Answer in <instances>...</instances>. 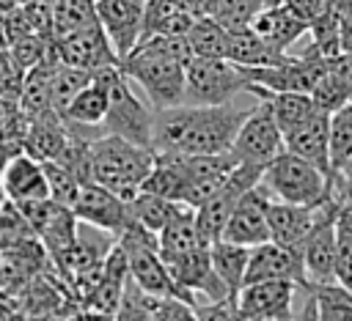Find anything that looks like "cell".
<instances>
[{"instance_id":"836d02e7","label":"cell","mask_w":352,"mask_h":321,"mask_svg":"<svg viewBox=\"0 0 352 321\" xmlns=\"http://www.w3.org/2000/svg\"><path fill=\"white\" fill-rule=\"evenodd\" d=\"M94 80L91 71L74 69V66H58L52 80H50V104L58 115H63V110L69 107V102Z\"/></svg>"},{"instance_id":"7c38bea8","label":"cell","mask_w":352,"mask_h":321,"mask_svg":"<svg viewBox=\"0 0 352 321\" xmlns=\"http://www.w3.org/2000/svg\"><path fill=\"white\" fill-rule=\"evenodd\" d=\"M74 217L102 233H110V236H121L124 228L129 225V209H126V200H121L118 195H113L110 189H104L102 184L96 181H88L80 187V195L72 206Z\"/></svg>"},{"instance_id":"3957f363","label":"cell","mask_w":352,"mask_h":321,"mask_svg":"<svg viewBox=\"0 0 352 321\" xmlns=\"http://www.w3.org/2000/svg\"><path fill=\"white\" fill-rule=\"evenodd\" d=\"M94 77H99L107 85V115L102 121V134H116L124 137L135 145L151 148V134H154V110L140 102L132 93L129 80L121 74L118 63L99 69Z\"/></svg>"},{"instance_id":"277c9868","label":"cell","mask_w":352,"mask_h":321,"mask_svg":"<svg viewBox=\"0 0 352 321\" xmlns=\"http://www.w3.org/2000/svg\"><path fill=\"white\" fill-rule=\"evenodd\" d=\"M261 187L272 200L294 206H322L330 192V178L311 162L283 151L261 173Z\"/></svg>"},{"instance_id":"d6986e66","label":"cell","mask_w":352,"mask_h":321,"mask_svg":"<svg viewBox=\"0 0 352 321\" xmlns=\"http://www.w3.org/2000/svg\"><path fill=\"white\" fill-rule=\"evenodd\" d=\"M0 181H3V192L11 203H28V200H47L50 198L44 167H41V162H36L28 154L11 156Z\"/></svg>"},{"instance_id":"8d00e7d4","label":"cell","mask_w":352,"mask_h":321,"mask_svg":"<svg viewBox=\"0 0 352 321\" xmlns=\"http://www.w3.org/2000/svg\"><path fill=\"white\" fill-rule=\"evenodd\" d=\"M261 0H214V8H212V19L220 22L226 30H242V27H250L253 16L261 11Z\"/></svg>"},{"instance_id":"7a4b0ae2","label":"cell","mask_w":352,"mask_h":321,"mask_svg":"<svg viewBox=\"0 0 352 321\" xmlns=\"http://www.w3.org/2000/svg\"><path fill=\"white\" fill-rule=\"evenodd\" d=\"M157 154L151 148L135 145L116 134H102L91 140V181L102 184L121 200H132L146 176L151 173Z\"/></svg>"},{"instance_id":"8992f818","label":"cell","mask_w":352,"mask_h":321,"mask_svg":"<svg viewBox=\"0 0 352 321\" xmlns=\"http://www.w3.org/2000/svg\"><path fill=\"white\" fill-rule=\"evenodd\" d=\"M250 88L248 69L226 58H198L184 63V104L214 107L231 104V99Z\"/></svg>"},{"instance_id":"7bdbcfd3","label":"cell","mask_w":352,"mask_h":321,"mask_svg":"<svg viewBox=\"0 0 352 321\" xmlns=\"http://www.w3.org/2000/svg\"><path fill=\"white\" fill-rule=\"evenodd\" d=\"M330 192L338 203H352V159L333 176L330 181Z\"/></svg>"},{"instance_id":"e575fe53","label":"cell","mask_w":352,"mask_h":321,"mask_svg":"<svg viewBox=\"0 0 352 321\" xmlns=\"http://www.w3.org/2000/svg\"><path fill=\"white\" fill-rule=\"evenodd\" d=\"M352 159V104L330 115V176Z\"/></svg>"},{"instance_id":"1f68e13d","label":"cell","mask_w":352,"mask_h":321,"mask_svg":"<svg viewBox=\"0 0 352 321\" xmlns=\"http://www.w3.org/2000/svg\"><path fill=\"white\" fill-rule=\"evenodd\" d=\"M308 96H311V102H314L316 110L333 115L336 110H341V107L349 104V85L341 80V74L327 60L324 71L319 74V80H316V85H314V91Z\"/></svg>"},{"instance_id":"c3c4849f","label":"cell","mask_w":352,"mask_h":321,"mask_svg":"<svg viewBox=\"0 0 352 321\" xmlns=\"http://www.w3.org/2000/svg\"><path fill=\"white\" fill-rule=\"evenodd\" d=\"M264 8H275V5H283V0H261Z\"/></svg>"},{"instance_id":"4316f807","label":"cell","mask_w":352,"mask_h":321,"mask_svg":"<svg viewBox=\"0 0 352 321\" xmlns=\"http://www.w3.org/2000/svg\"><path fill=\"white\" fill-rule=\"evenodd\" d=\"M50 14H52V41L99 25L96 0H50Z\"/></svg>"},{"instance_id":"52a82bcc","label":"cell","mask_w":352,"mask_h":321,"mask_svg":"<svg viewBox=\"0 0 352 321\" xmlns=\"http://www.w3.org/2000/svg\"><path fill=\"white\" fill-rule=\"evenodd\" d=\"M283 132L272 115V110L258 102L256 107H250L248 118L242 121L234 143H231V154L236 156L239 165H253V167H267L278 154H283Z\"/></svg>"},{"instance_id":"e0dca14e","label":"cell","mask_w":352,"mask_h":321,"mask_svg":"<svg viewBox=\"0 0 352 321\" xmlns=\"http://www.w3.org/2000/svg\"><path fill=\"white\" fill-rule=\"evenodd\" d=\"M283 145L289 154L311 162L333 181L330 176V115L327 112L316 110L311 118L297 123L292 132L283 134Z\"/></svg>"},{"instance_id":"9c48e42d","label":"cell","mask_w":352,"mask_h":321,"mask_svg":"<svg viewBox=\"0 0 352 321\" xmlns=\"http://www.w3.org/2000/svg\"><path fill=\"white\" fill-rule=\"evenodd\" d=\"M292 280H261L248 283L236 294L242 321H289L294 316V296L302 294Z\"/></svg>"},{"instance_id":"ab89813d","label":"cell","mask_w":352,"mask_h":321,"mask_svg":"<svg viewBox=\"0 0 352 321\" xmlns=\"http://www.w3.org/2000/svg\"><path fill=\"white\" fill-rule=\"evenodd\" d=\"M192 310H195L198 321H242L236 296H226L220 302H195Z\"/></svg>"},{"instance_id":"603a6c76","label":"cell","mask_w":352,"mask_h":321,"mask_svg":"<svg viewBox=\"0 0 352 321\" xmlns=\"http://www.w3.org/2000/svg\"><path fill=\"white\" fill-rule=\"evenodd\" d=\"M289 58V52L272 49L264 38H258L250 27L242 30H228V52L226 60L245 66V69H264V66H278Z\"/></svg>"},{"instance_id":"681fc988","label":"cell","mask_w":352,"mask_h":321,"mask_svg":"<svg viewBox=\"0 0 352 321\" xmlns=\"http://www.w3.org/2000/svg\"><path fill=\"white\" fill-rule=\"evenodd\" d=\"M0 283H3V261H0Z\"/></svg>"},{"instance_id":"9a60e30c","label":"cell","mask_w":352,"mask_h":321,"mask_svg":"<svg viewBox=\"0 0 352 321\" xmlns=\"http://www.w3.org/2000/svg\"><path fill=\"white\" fill-rule=\"evenodd\" d=\"M55 47H58V55H60L63 66H74V69H82V71H91V74H96L104 66L118 63V55H116L110 38L104 36L102 25L69 33V36L58 38Z\"/></svg>"},{"instance_id":"7dc6e473","label":"cell","mask_w":352,"mask_h":321,"mask_svg":"<svg viewBox=\"0 0 352 321\" xmlns=\"http://www.w3.org/2000/svg\"><path fill=\"white\" fill-rule=\"evenodd\" d=\"M330 11H336L338 16H349L352 14V0H324Z\"/></svg>"},{"instance_id":"f1b7e54d","label":"cell","mask_w":352,"mask_h":321,"mask_svg":"<svg viewBox=\"0 0 352 321\" xmlns=\"http://www.w3.org/2000/svg\"><path fill=\"white\" fill-rule=\"evenodd\" d=\"M190 52L198 58H226L228 52V30L212 16H198L187 33Z\"/></svg>"},{"instance_id":"f6af8a7d","label":"cell","mask_w":352,"mask_h":321,"mask_svg":"<svg viewBox=\"0 0 352 321\" xmlns=\"http://www.w3.org/2000/svg\"><path fill=\"white\" fill-rule=\"evenodd\" d=\"M341 52H352V14L344 16L341 25Z\"/></svg>"},{"instance_id":"5b68a950","label":"cell","mask_w":352,"mask_h":321,"mask_svg":"<svg viewBox=\"0 0 352 321\" xmlns=\"http://www.w3.org/2000/svg\"><path fill=\"white\" fill-rule=\"evenodd\" d=\"M118 69L129 82L143 88L151 110L184 104V63L135 47L126 58L118 60Z\"/></svg>"},{"instance_id":"f546056e","label":"cell","mask_w":352,"mask_h":321,"mask_svg":"<svg viewBox=\"0 0 352 321\" xmlns=\"http://www.w3.org/2000/svg\"><path fill=\"white\" fill-rule=\"evenodd\" d=\"M316 299V321H352V291L338 283L308 285Z\"/></svg>"},{"instance_id":"d590c367","label":"cell","mask_w":352,"mask_h":321,"mask_svg":"<svg viewBox=\"0 0 352 321\" xmlns=\"http://www.w3.org/2000/svg\"><path fill=\"white\" fill-rule=\"evenodd\" d=\"M41 167H44V176H47L50 200L58 203V206L72 209L77 195H80V187H82L80 178L72 170H66L63 165H58V162H41Z\"/></svg>"},{"instance_id":"30bf717a","label":"cell","mask_w":352,"mask_h":321,"mask_svg":"<svg viewBox=\"0 0 352 321\" xmlns=\"http://www.w3.org/2000/svg\"><path fill=\"white\" fill-rule=\"evenodd\" d=\"M324 66H327L324 58H319V55L305 49L302 55H289L278 66L248 69V77H250V85H258L264 91H275V93H311L316 80H319V74L324 71Z\"/></svg>"},{"instance_id":"cb8c5ba5","label":"cell","mask_w":352,"mask_h":321,"mask_svg":"<svg viewBox=\"0 0 352 321\" xmlns=\"http://www.w3.org/2000/svg\"><path fill=\"white\" fill-rule=\"evenodd\" d=\"M195 247H209L204 244L198 225H195V209L179 203L176 211L170 214V219L165 222V228L157 233V250L160 255H179Z\"/></svg>"},{"instance_id":"ba28073f","label":"cell","mask_w":352,"mask_h":321,"mask_svg":"<svg viewBox=\"0 0 352 321\" xmlns=\"http://www.w3.org/2000/svg\"><path fill=\"white\" fill-rule=\"evenodd\" d=\"M338 209H341V203L330 195L319 206L316 225L300 247L308 285L336 283V217H338Z\"/></svg>"},{"instance_id":"bcb514c9","label":"cell","mask_w":352,"mask_h":321,"mask_svg":"<svg viewBox=\"0 0 352 321\" xmlns=\"http://www.w3.org/2000/svg\"><path fill=\"white\" fill-rule=\"evenodd\" d=\"M214 8V0H190V11L195 16H209Z\"/></svg>"},{"instance_id":"d6a6232c","label":"cell","mask_w":352,"mask_h":321,"mask_svg":"<svg viewBox=\"0 0 352 321\" xmlns=\"http://www.w3.org/2000/svg\"><path fill=\"white\" fill-rule=\"evenodd\" d=\"M341 25H344V16H338L336 11H324L316 22L308 25V33H311V44H308V52L330 60L341 52Z\"/></svg>"},{"instance_id":"2e32d148","label":"cell","mask_w":352,"mask_h":321,"mask_svg":"<svg viewBox=\"0 0 352 321\" xmlns=\"http://www.w3.org/2000/svg\"><path fill=\"white\" fill-rule=\"evenodd\" d=\"M143 11L132 0H96V19L110 38L118 60L126 58L143 33Z\"/></svg>"},{"instance_id":"d4e9b609","label":"cell","mask_w":352,"mask_h":321,"mask_svg":"<svg viewBox=\"0 0 352 321\" xmlns=\"http://www.w3.org/2000/svg\"><path fill=\"white\" fill-rule=\"evenodd\" d=\"M248 93L258 96V102H264L272 110V115H275V121H278L283 134L292 132L297 123H302L305 118H311L316 112V107H314L308 93H275V91L258 88V85H250Z\"/></svg>"},{"instance_id":"ac0fdd59","label":"cell","mask_w":352,"mask_h":321,"mask_svg":"<svg viewBox=\"0 0 352 321\" xmlns=\"http://www.w3.org/2000/svg\"><path fill=\"white\" fill-rule=\"evenodd\" d=\"M319 217V206H294L272 200L267 209V225H270V241L280 247H302L305 236L314 230Z\"/></svg>"},{"instance_id":"b9f144b4","label":"cell","mask_w":352,"mask_h":321,"mask_svg":"<svg viewBox=\"0 0 352 321\" xmlns=\"http://www.w3.org/2000/svg\"><path fill=\"white\" fill-rule=\"evenodd\" d=\"M283 8L308 27L311 22H316L327 11V3L324 0H283Z\"/></svg>"},{"instance_id":"484cf974","label":"cell","mask_w":352,"mask_h":321,"mask_svg":"<svg viewBox=\"0 0 352 321\" xmlns=\"http://www.w3.org/2000/svg\"><path fill=\"white\" fill-rule=\"evenodd\" d=\"M209 258H212L214 274L228 288V296H236L239 288H242V283H245V269H248L250 247H242V244L217 239V241L209 244Z\"/></svg>"},{"instance_id":"44dd1931","label":"cell","mask_w":352,"mask_h":321,"mask_svg":"<svg viewBox=\"0 0 352 321\" xmlns=\"http://www.w3.org/2000/svg\"><path fill=\"white\" fill-rule=\"evenodd\" d=\"M250 30H253L258 38H264V41H267L272 49H278V52H289V47H292L297 38H302V36L308 33V27H305L300 19H294L283 5L261 8V11L253 16Z\"/></svg>"},{"instance_id":"8fae6325","label":"cell","mask_w":352,"mask_h":321,"mask_svg":"<svg viewBox=\"0 0 352 321\" xmlns=\"http://www.w3.org/2000/svg\"><path fill=\"white\" fill-rule=\"evenodd\" d=\"M173 283L190 294L192 299L201 294L206 302H220L228 296V288L223 285V280L214 274L212 269V258H209V247H195L179 255H162ZM198 302V299H195Z\"/></svg>"},{"instance_id":"ffe728a7","label":"cell","mask_w":352,"mask_h":321,"mask_svg":"<svg viewBox=\"0 0 352 321\" xmlns=\"http://www.w3.org/2000/svg\"><path fill=\"white\" fill-rule=\"evenodd\" d=\"M66 140H69V132H66L63 118L55 110H50L28 121L22 154L33 156L36 162H55L60 151L66 148Z\"/></svg>"},{"instance_id":"ee69618b","label":"cell","mask_w":352,"mask_h":321,"mask_svg":"<svg viewBox=\"0 0 352 321\" xmlns=\"http://www.w3.org/2000/svg\"><path fill=\"white\" fill-rule=\"evenodd\" d=\"M289 321H316V299L308 288L302 291V305L294 310V316Z\"/></svg>"},{"instance_id":"60d3db41","label":"cell","mask_w":352,"mask_h":321,"mask_svg":"<svg viewBox=\"0 0 352 321\" xmlns=\"http://www.w3.org/2000/svg\"><path fill=\"white\" fill-rule=\"evenodd\" d=\"M154 321H198L192 302L184 299H157L154 302Z\"/></svg>"},{"instance_id":"f35d334b","label":"cell","mask_w":352,"mask_h":321,"mask_svg":"<svg viewBox=\"0 0 352 321\" xmlns=\"http://www.w3.org/2000/svg\"><path fill=\"white\" fill-rule=\"evenodd\" d=\"M50 44H52V41L41 38V36H36V33H25V36H19V38H14V41L8 44V52H11L14 63H16L22 71H30L36 63L44 60Z\"/></svg>"},{"instance_id":"74e56055","label":"cell","mask_w":352,"mask_h":321,"mask_svg":"<svg viewBox=\"0 0 352 321\" xmlns=\"http://www.w3.org/2000/svg\"><path fill=\"white\" fill-rule=\"evenodd\" d=\"M154 296L143 294L129 277H126V285H124V294H121V302L116 307V318L113 321H154Z\"/></svg>"},{"instance_id":"7402d4cb","label":"cell","mask_w":352,"mask_h":321,"mask_svg":"<svg viewBox=\"0 0 352 321\" xmlns=\"http://www.w3.org/2000/svg\"><path fill=\"white\" fill-rule=\"evenodd\" d=\"M107 102H110V96H107V85L99 80V77H94L72 102H69V107L63 110V123H69V126H82V129H94V132H102V121H104V115H107Z\"/></svg>"},{"instance_id":"4dcf8cb0","label":"cell","mask_w":352,"mask_h":321,"mask_svg":"<svg viewBox=\"0 0 352 321\" xmlns=\"http://www.w3.org/2000/svg\"><path fill=\"white\" fill-rule=\"evenodd\" d=\"M336 283L352 291V203H341L336 217Z\"/></svg>"},{"instance_id":"4fadbf2b","label":"cell","mask_w":352,"mask_h":321,"mask_svg":"<svg viewBox=\"0 0 352 321\" xmlns=\"http://www.w3.org/2000/svg\"><path fill=\"white\" fill-rule=\"evenodd\" d=\"M270 203H272V198L258 181L253 189H248L236 200V206H234V211L226 222L223 239L234 241V244H242V247H258V244L270 241V225H267Z\"/></svg>"},{"instance_id":"5bb4252c","label":"cell","mask_w":352,"mask_h":321,"mask_svg":"<svg viewBox=\"0 0 352 321\" xmlns=\"http://www.w3.org/2000/svg\"><path fill=\"white\" fill-rule=\"evenodd\" d=\"M261 280H292L300 288H308L305 266H302V250L297 247H280L275 241H264L258 247H250L245 283H261Z\"/></svg>"},{"instance_id":"6da1fadb","label":"cell","mask_w":352,"mask_h":321,"mask_svg":"<svg viewBox=\"0 0 352 321\" xmlns=\"http://www.w3.org/2000/svg\"><path fill=\"white\" fill-rule=\"evenodd\" d=\"M250 110L234 104L195 107L179 104L168 110H154L151 151L157 156H198V154H226L248 118Z\"/></svg>"},{"instance_id":"83f0119b","label":"cell","mask_w":352,"mask_h":321,"mask_svg":"<svg viewBox=\"0 0 352 321\" xmlns=\"http://www.w3.org/2000/svg\"><path fill=\"white\" fill-rule=\"evenodd\" d=\"M176 206L179 203L165 200V198H157V195H148V192H138L132 200H126L129 219L135 225H140L143 230L154 233V236L165 228V222L170 219V214L176 211Z\"/></svg>"}]
</instances>
